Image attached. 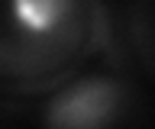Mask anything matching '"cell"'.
I'll use <instances>...</instances> for the list:
<instances>
[{"label":"cell","mask_w":155,"mask_h":129,"mask_svg":"<svg viewBox=\"0 0 155 129\" xmlns=\"http://www.w3.org/2000/svg\"><path fill=\"white\" fill-rule=\"evenodd\" d=\"M126 107L123 81L87 74L61 87L45 107V129H110Z\"/></svg>","instance_id":"6da1fadb"},{"label":"cell","mask_w":155,"mask_h":129,"mask_svg":"<svg viewBox=\"0 0 155 129\" xmlns=\"http://www.w3.org/2000/svg\"><path fill=\"white\" fill-rule=\"evenodd\" d=\"M74 13V0H10V16L32 39L52 36Z\"/></svg>","instance_id":"7a4b0ae2"}]
</instances>
